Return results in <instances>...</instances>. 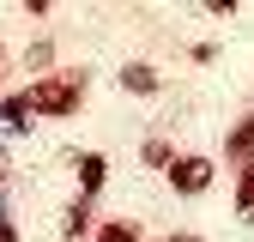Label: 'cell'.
Segmentation results:
<instances>
[{
	"instance_id": "3",
	"label": "cell",
	"mask_w": 254,
	"mask_h": 242,
	"mask_svg": "<svg viewBox=\"0 0 254 242\" xmlns=\"http://www.w3.org/2000/svg\"><path fill=\"white\" fill-rule=\"evenodd\" d=\"M224 158H230V164H254V115H242L236 127H230V139H224Z\"/></svg>"
},
{
	"instance_id": "5",
	"label": "cell",
	"mask_w": 254,
	"mask_h": 242,
	"mask_svg": "<svg viewBox=\"0 0 254 242\" xmlns=\"http://www.w3.org/2000/svg\"><path fill=\"white\" fill-rule=\"evenodd\" d=\"M121 85H127V91H139V97H151V91L164 85V79H157V67H145V60H133V67H121Z\"/></svg>"
},
{
	"instance_id": "7",
	"label": "cell",
	"mask_w": 254,
	"mask_h": 242,
	"mask_svg": "<svg viewBox=\"0 0 254 242\" xmlns=\"http://www.w3.org/2000/svg\"><path fill=\"white\" fill-rule=\"evenodd\" d=\"M236 176H242L236 182V218H254V164H242Z\"/></svg>"
},
{
	"instance_id": "11",
	"label": "cell",
	"mask_w": 254,
	"mask_h": 242,
	"mask_svg": "<svg viewBox=\"0 0 254 242\" xmlns=\"http://www.w3.org/2000/svg\"><path fill=\"white\" fill-rule=\"evenodd\" d=\"M170 242H200V236H188V230H182V236H170Z\"/></svg>"
},
{
	"instance_id": "4",
	"label": "cell",
	"mask_w": 254,
	"mask_h": 242,
	"mask_svg": "<svg viewBox=\"0 0 254 242\" xmlns=\"http://www.w3.org/2000/svg\"><path fill=\"white\" fill-rule=\"evenodd\" d=\"M103 176H109V164L97 158V151H85V158H79V200L97 194V188H103Z\"/></svg>"
},
{
	"instance_id": "10",
	"label": "cell",
	"mask_w": 254,
	"mask_h": 242,
	"mask_svg": "<svg viewBox=\"0 0 254 242\" xmlns=\"http://www.w3.org/2000/svg\"><path fill=\"white\" fill-rule=\"evenodd\" d=\"M145 164H157V170H170V164H176V151H170L164 139H145Z\"/></svg>"
},
{
	"instance_id": "2",
	"label": "cell",
	"mask_w": 254,
	"mask_h": 242,
	"mask_svg": "<svg viewBox=\"0 0 254 242\" xmlns=\"http://www.w3.org/2000/svg\"><path fill=\"white\" fill-rule=\"evenodd\" d=\"M212 176H218L212 158H176V164H170V188H176V194H206Z\"/></svg>"
},
{
	"instance_id": "8",
	"label": "cell",
	"mask_w": 254,
	"mask_h": 242,
	"mask_svg": "<svg viewBox=\"0 0 254 242\" xmlns=\"http://www.w3.org/2000/svg\"><path fill=\"white\" fill-rule=\"evenodd\" d=\"M61 230H67V236H85V230H91V200H73V206H67V224H61Z\"/></svg>"
},
{
	"instance_id": "12",
	"label": "cell",
	"mask_w": 254,
	"mask_h": 242,
	"mask_svg": "<svg viewBox=\"0 0 254 242\" xmlns=\"http://www.w3.org/2000/svg\"><path fill=\"white\" fill-rule=\"evenodd\" d=\"M0 182H6V158H0Z\"/></svg>"
},
{
	"instance_id": "6",
	"label": "cell",
	"mask_w": 254,
	"mask_h": 242,
	"mask_svg": "<svg viewBox=\"0 0 254 242\" xmlns=\"http://www.w3.org/2000/svg\"><path fill=\"white\" fill-rule=\"evenodd\" d=\"M24 115H30V97H24V91L0 97V127H6V133H18V127H24Z\"/></svg>"
},
{
	"instance_id": "9",
	"label": "cell",
	"mask_w": 254,
	"mask_h": 242,
	"mask_svg": "<svg viewBox=\"0 0 254 242\" xmlns=\"http://www.w3.org/2000/svg\"><path fill=\"white\" fill-rule=\"evenodd\" d=\"M97 242H139V230L127 218H109V224H97Z\"/></svg>"
},
{
	"instance_id": "1",
	"label": "cell",
	"mask_w": 254,
	"mask_h": 242,
	"mask_svg": "<svg viewBox=\"0 0 254 242\" xmlns=\"http://www.w3.org/2000/svg\"><path fill=\"white\" fill-rule=\"evenodd\" d=\"M24 97H30V115H49V121L79 115V103H85V73H49L37 85H24Z\"/></svg>"
}]
</instances>
